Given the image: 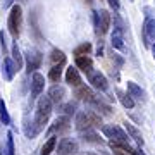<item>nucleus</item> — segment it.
I'll return each mask as SVG.
<instances>
[{
  "label": "nucleus",
  "mask_w": 155,
  "mask_h": 155,
  "mask_svg": "<svg viewBox=\"0 0 155 155\" xmlns=\"http://www.w3.org/2000/svg\"><path fill=\"white\" fill-rule=\"evenodd\" d=\"M50 114H52V102L48 100V97H41L36 104V112H35V119H33V124L38 133L48 124Z\"/></svg>",
  "instance_id": "nucleus-1"
},
{
  "label": "nucleus",
  "mask_w": 155,
  "mask_h": 155,
  "mask_svg": "<svg viewBox=\"0 0 155 155\" xmlns=\"http://www.w3.org/2000/svg\"><path fill=\"white\" fill-rule=\"evenodd\" d=\"M21 26H22V9L21 5H12L11 12H9V19H7L9 33L14 38H17L21 35Z\"/></svg>",
  "instance_id": "nucleus-2"
},
{
  "label": "nucleus",
  "mask_w": 155,
  "mask_h": 155,
  "mask_svg": "<svg viewBox=\"0 0 155 155\" xmlns=\"http://www.w3.org/2000/svg\"><path fill=\"white\" fill-rule=\"evenodd\" d=\"M102 131H104V134L107 138L110 140V143H117V145L129 143V136L119 126H102Z\"/></svg>",
  "instance_id": "nucleus-3"
},
{
  "label": "nucleus",
  "mask_w": 155,
  "mask_h": 155,
  "mask_svg": "<svg viewBox=\"0 0 155 155\" xmlns=\"http://www.w3.org/2000/svg\"><path fill=\"white\" fill-rule=\"evenodd\" d=\"M41 61H43V55H41V52L36 48H29L26 52V72L31 74V72H36V69H40L41 66Z\"/></svg>",
  "instance_id": "nucleus-4"
},
{
  "label": "nucleus",
  "mask_w": 155,
  "mask_h": 155,
  "mask_svg": "<svg viewBox=\"0 0 155 155\" xmlns=\"http://www.w3.org/2000/svg\"><path fill=\"white\" fill-rule=\"evenodd\" d=\"M88 81H90V84H91L95 90H98V91H107V88H109V81H107V78L104 76L100 71L91 72V74L88 76Z\"/></svg>",
  "instance_id": "nucleus-5"
},
{
  "label": "nucleus",
  "mask_w": 155,
  "mask_h": 155,
  "mask_svg": "<svg viewBox=\"0 0 155 155\" xmlns=\"http://www.w3.org/2000/svg\"><path fill=\"white\" fill-rule=\"evenodd\" d=\"M98 12V28H97V33L98 35H105L109 29H110V22H112V16L110 12L102 9V11H97Z\"/></svg>",
  "instance_id": "nucleus-6"
},
{
  "label": "nucleus",
  "mask_w": 155,
  "mask_h": 155,
  "mask_svg": "<svg viewBox=\"0 0 155 155\" xmlns=\"http://www.w3.org/2000/svg\"><path fill=\"white\" fill-rule=\"evenodd\" d=\"M43 88H45V78L40 72H35L33 78H31V100L38 98L43 91Z\"/></svg>",
  "instance_id": "nucleus-7"
},
{
  "label": "nucleus",
  "mask_w": 155,
  "mask_h": 155,
  "mask_svg": "<svg viewBox=\"0 0 155 155\" xmlns=\"http://www.w3.org/2000/svg\"><path fill=\"white\" fill-rule=\"evenodd\" d=\"M59 155H76L78 153V143L69 138H62L59 141V148H57Z\"/></svg>",
  "instance_id": "nucleus-8"
},
{
  "label": "nucleus",
  "mask_w": 155,
  "mask_h": 155,
  "mask_svg": "<svg viewBox=\"0 0 155 155\" xmlns=\"http://www.w3.org/2000/svg\"><path fill=\"white\" fill-rule=\"evenodd\" d=\"M150 40L155 41V17H147L143 24V43L145 47L150 45Z\"/></svg>",
  "instance_id": "nucleus-9"
},
{
  "label": "nucleus",
  "mask_w": 155,
  "mask_h": 155,
  "mask_svg": "<svg viewBox=\"0 0 155 155\" xmlns=\"http://www.w3.org/2000/svg\"><path fill=\"white\" fill-rule=\"evenodd\" d=\"M74 126L79 133H83V131H88V129H93V124L90 121V116L86 110H81L76 114V122H74Z\"/></svg>",
  "instance_id": "nucleus-10"
},
{
  "label": "nucleus",
  "mask_w": 155,
  "mask_h": 155,
  "mask_svg": "<svg viewBox=\"0 0 155 155\" xmlns=\"http://www.w3.org/2000/svg\"><path fill=\"white\" fill-rule=\"evenodd\" d=\"M74 67L78 71L84 72L86 76H90L93 72V61L90 59L88 55H83V57H74Z\"/></svg>",
  "instance_id": "nucleus-11"
},
{
  "label": "nucleus",
  "mask_w": 155,
  "mask_h": 155,
  "mask_svg": "<svg viewBox=\"0 0 155 155\" xmlns=\"http://www.w3.org/2000/svg\"><path fill=\"white\" fill-rule=\"evenodd\" d=\"M69 127H71V119L66 116H61V117H57L55 121H54V124L50 126V133H67L69 131Z\"/></svg>",
  "instance_id": "nucleus-12"
},
{
  "label": "nucleus",
  "mask_w": 155,
  "mask_h": 155,
  "mask_svg": "<svg viewBox=\"0 0 155 155\" xmlns=\"http://www.w3.org/2000/svg\"><path fill=\"white\" fill-rule=\"evenodd\" d=\"M74 97H76L78 100L88 102V104H93L95 100H97V97H95V93H93V90L90 88V86H86V84H81L79 88L74 90Z\"/></svg>",
  "instance_id": "nucleus-13"
},
{
  "label": "nucleus",
  "mask_w": 155,
  "mask_h": 155,
  "mask_svg": "<svg viewBox=\"0 0 155 155\" xmlns=\"http://www.w3.org/2000/svg\"><path fill=\"white\" fill-rule=\"evenodd\" d=\"M126 86H127V95H129L133 100H140V102L147 100V93H145V90L141 88V86H138L134 81H127Z\"/></svg>",
  "instance_id": "nucleus-14"
},
{
  "label": "nucleus",
  "mask_w": 155,
  "mask_h": 155,
  "mask_svg": "<svg viewBox=\"0 0 155 155\" xmlns=\"http://www.w3.org/2000/svg\"><path fill=\"white\" fill-rule=\"evenodd\" d=\"M66 83L71 84V86H74V88H79L81 84H83V81H81V74H79V71H78L76 67H67L66 69Z\"/></svg>",
  "instance_id": "nucleus-15"
},
{
  "label": "nucleus",
  "mask_w": 155,
  "mask_h": 155,
  "mask_svg": "<svg viewBox=\"0 0 155 155\" xmlns=\"http://www.w3.org/2000/svg\"><path fill=\"white\" fill-rule=\"evenodd\" d=\"M48 100L52 102V104H62L64 102V97H66V90L62 88V86H52V88L48 90Z\"/></svg>",
  "instance_id": "nucleus-16"
},
{
  "label": "nucleus",
  "mask_w": 155,
  "mask_h": 155,
  "mask_svg": "<svg viewBox=\"0 0 155 155\" xmlns=\"http://www.w3.org/2000/svg\"><path fill=\"white\" fill-rule=\"evenodd\" d=\"M16 72H17V67L14 64V61H12L11 57H5L4 59V78H5L7 81H12Z\"/></svg>",
  "instance_id": "nucleus-17"
},
{
  "label": "nucleus",
  "mask_w": 155,
  "mask_h": 155,
  "mask_svg": "<svg viewBox=\"0 0 155 155\" xmlns=\"http://www.w3.org/2000/svg\"><path fill=\"white\" fill-rule=\"evenodd\" d=\"M124 127H126V131H127V136H129V138H133L134 141L141 147V145H143V136H141V133H140L138 127L133 126L131 122H124Z\"/></svg>",
  "instance_id": "nucleus-18"
},
{
  "label": "nucleus",
  "mask_w": 155,
  "mask_h": 155,
  "mask_svg": "<svg viewBox=\"0 0 155 155\" xmlns=\"http://www.w3.org/2000/svg\"><path fill=\"white\" fill-rule=\"evenodd\" d=\"M116 95H117V98H119V102L122 104V107H124V109H133V107H134V100L131 98L126 91H122V90L117 88L116 90Z\"/></svg>",
  "instance_id": "nucleus-19"
},
{
  "label": "nucleus",
  "mask_w": 155,
  "mask_h": 155,
  "mask_svg": "<svg viewBox=\"0 0 155 155\" xmlns=\"http://www.w3.org/2000/svg\"><path fill=\"white\" fill-rule=\"evenodd\" d=\"M79 136H81V140H83V141H86V143H102V138H100L98 133H97V131H93V129L83 131V133H79Z\"/></svg>",
  "instance_id": "nucleus-20"
},
{
  "label": "nucleus",
  "mask_w": 155,
  "mask_h": 155,
  "mask_svg": "<svg viewBox=\"0 0 155 155\" xmlns=\"http://www.w3.org/2000/svg\"><path fill=\"white\" fill-rule=\"evenodd\" d=\"M95 109H98V114L100 116H112V107L109 104H105L102 98H97L93 102Z\"/></svg>",
  "instance_id": "nucleus-21"
},
{
  "label": "nucleus",
  "mask_w": 155,
  "mask_h": 155,
  "mask_svg": "<svg viewBox=\"0 0 155 155\" xmlns=\"http://www.w3.org/2000/svg\"><path fill=\"white\" fill-rule=\"evenodd\" d=\"M122 31H119V29H114V33H112L110 36V45L114 47V48H124V36H122Z\"/></svg>",
  "instance_id": "nucleus-22"
},
{
  "label": "nucleus",
  "mask_w": 155,
  "mask_h": 155,
  "mask_svg": "<svg viewBox=\"0 0 155 155\" xmlns=\"http://www.w3.org/2000/svg\"><path fill=\"white\" fill-rule=\"evenodd\" d=\"M50 61L54 62V66H62L66 62V54L59 48H54L50 52Z\"/></svg>",
  "instance_id": "nucleus-23"
},
{
  "label": "nucleus",
  "mask_w": 155,
  "mask_h": 155,
  "mask_svg": "<svg viewBox=\"0 0 155 155\" xmlns=\"http://www.w3.org/2000/svg\"><path fill=\"white\" fill-rule=\"evenodd\" d=\"M55 147H57V138L55 136H50V138L45 141V145L41 147V152H40V153L41 155H50L54 150H55Z\"/></svg>",
  "instance_id": "nucleus-24"
},
{
  "label": "nucleus",
  "mask_w": 155,
  "mask_h": 155,
  "mask_svg": "<svg viewBox=\"0 0 155 155\" xmlns=\"http://www.w3.org/2000/svg\"><path fill=\"white\" fill-rule=\"evenodd\" d=\"M62 78V66H52L48 71V79L54 83H59Z\"/></svg>",
  "instance_id": "nucleus-25"
},
{
  "label": "nucleus",
  "mask_w": 155,
  "mask_h": 155,
  "mask_svg": "<svg viewBox=\"0 0 155 155\" xmlns=\"http://www.w3.org/2000/svg\"><path fill=\"white\" fill-rule=\"evenodd\" d=\"M12 61H14V64H16L17 71L22 67V55H21V50H19V47H17V43L12 45Z\"/></svg>",
  "instance_id": "nucleus-26"
},
{
  "label": "nucleus",
  "mask_w": 155,
  "mask_h": 155,
  "mask_svg": "<svg viewBox=\"0 0 155 155\" xmlns=\"http://www.w3.org/2000/svg\"><path fill=\"white\" fill-rule=\"evenodd\" d=\"M90 52H91V43H81L78 48H74V55L76 57H83V55H88Z\"/></svg>",
  "instance_id": "nucleus-27"
},
{
  "label": "nucleus",
  "mask_w": 155,
  "mask_h": 155,
  "mask_svg": "<svg viewBox=\"0 0 155 155\" xmlns=\"http://www.w3.org/2000/svg\"><path fill=\"white\" fill-rule=\"evenodd\" d=\"M2 155H14V140H12L11 131L7 133V143H5V148L2 152Z\"/></svg>",
  "instance_id": "nucleus-28"
},
{
  "label": "nucleus",
  "mask_w": 155,
  "mask_h": 155,
  "mask_svg": "<svg viewBox=\"0 0 155 155\" xmlns=\"http://www.w3.org/2000/svg\"><path fill=\"white\" fill-rule=\"evenodd\" d=\"M90 116V121L93 124V127H102V116L97 110H86Z\"/></svg>",
  "instance_id": "nucleus-29"
},
{
  "label": "nucleus",
  "mask_w": 155,
  "mask_h": 155,
  "mask_svg": "<svg viewBox=\"0 0 155 155\" xmlns=\"http://www.w3.org/2000/svg\"><path fill=\"white\" fill-rule=\"evenodd\" d=\"M0 119H2L4 124H11V116L7 112V107L4 104V100H0Z\"/></svg>",
  "instance_id": "nucleus-30"
},
{
  "label": "nucleus",
  "mask_w": 155,
  "mask_h": 155,
  "mask_svg": "<svg viewBox=\"0 0 155 155\" xmlns=\"http://www.w3.org/2000/svg\"><path fill=\"white\" fill-rule=\"evenodd\" d=\"M61 109H62V112H64V116L69 117V116H72V114L76 112V104L69 102V104H64V105H62Z\"/></svg>",
  "instance_id": "nucleus-31"
},
{
  "label": "nucleus",
  "mask_w": 155,
  "mask_h": 155,
  "mask_svg": "<svg viewBox=\"0 0 155 155\" xmlns=\"http://www.w3.org/2000/svg\"><path fill=\"white\" fill-rule=\"evenodd\" d=\"M0 45H2V50L5 52V48H7V36H5V33H4V31L0 33Z\"/></svg>",
  "instance_id": "nucleus-32"
},
{
  "label": "nucleus",
  "mask_w": 155,
  "mask_h": 155,
  "mask_svg": "<svg viewBox=\"0 0 155 155\" xmlns=\"http://www.w3.org/2000/svg\"><path fill=\"white\" fill-rule=\"evenodd\" d=\"M107 2H109V5H110L114 11H119V7H121V2H119V0H107Z\"/></svg>",
  "instance_id": "nucleus-33"
},
{
  "label": "nucleus",
  "mask_w": 155,
  "mask_h": 155,
  "mask_svg": "<svg viewBox=\"0 0 155 155\" xmlns=\"http://www.w3.org/2000/svg\"><path fill=\"white\" fill-rule=\"evenodd\" d=\"M114 150V155H127V153H124L122 150H117V148H112Z\"/></svg>",
  "instance_id": "nucleus-34"
},
{
  "label": "nucleus",
  "mask_w": 155,
  "mask_h": 155,
  "mask_svg": "<svg viewBox=\"0 0 155 155\" xmlns=\"http://www.w3.org/2000/svg\"><path fill=\"white\" fill-rule=\"evenodd\" d=\"M12 2H14V0H5V2H4V7H11Z\"/></svg>",
  "instance_id": "nucleus-35"
},
{
  "label": "nucleus",
  "mask_w": 155,
  "mask_h": 155,
  "mask_svg": "<svg viewBox=\"0 0 155 155\" xmlns=\"http://www.w3.org/2000/svg\"><path fill=\"white\" fill-rule=\"evenodd\" d=\"M134 155H145V153L141 152V150H136V148H134Z\"/></svg>",
  "instance_id": "nucleus-36"
},
{
  "label": "nucleus",
  "mask_w": 155,
  "mask_h": 155,
  "mask_svg": "<svg viewBox=\"0 0 155 155\" xmlns=\"http://www.w3.org/2000/svg\"><path fill=\"white\" fill-rule=\"evenodd\" d=\"M152 54H153V59H155V43L152 45Z\"/></svg>",
  "instance_id": "nucleus-37"
},
{
  "label": "nucleus",
  "mask_w": 155,
  "mask_h": 155,
  "mask_svg": "<svg viewBox=\"0 0 155 155\" xmlns=\"http://www.w3.org/2000/svg\"><path fill=\"white\" fill-rule=\"evenodd\" d=\"M84 4H88V5H91V2H93V0H83Z\"/></svg>",
  "instance_id": "nucleus-38"
},
{
  "label": "nucleus",
  "mask_w": 155,
  "mask_h": 155,
  "mask_svg": "<svg viewBox=\"0 0 155 155\" xmlns=\"http://www.w3.org/2000/svg\"><path fill=\"white\" fill-rule=\"evenodd\" d=\"M86 155H97V153H86Z\"/></svg>",
  "instance_id": "nucleus-39"
}]
</instances>
